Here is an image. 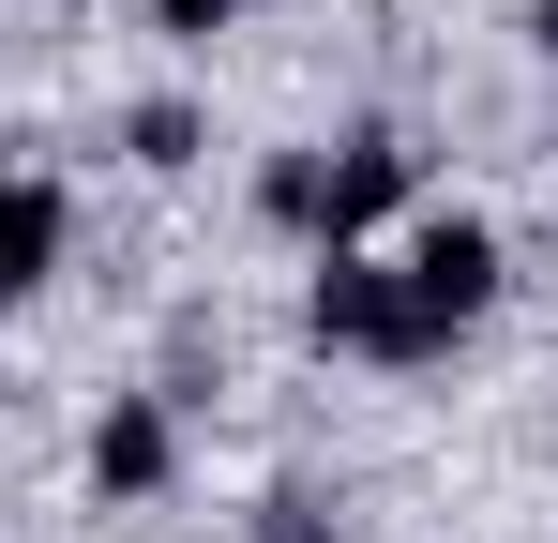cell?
Wrapping results in <instances>:
<instances>
[{"label":"cell","mask_w":558,"mask_h":543,"mask_svg":"<svg viewBox=\"0 0 558 543\" xmlns=\"http://www.w3.org/2000/svg\"><path fill=\"white\" fill-rule=\"evenodd\" d=\"M302 333H317V348H348V362H438V348H453V333L408 302V272H392V257H363V242H317Z\"/></svg>","instance_id":"cell-1"},{"label":"cell","mask_w":558,"mask_h":543,"mask_svg":"<svg viewBox=\"0 0 558 543\" xmlns=\"http://www.w3.org/2000/svg\"><path fill=\"white\" fill-rule=\"evenodd\" d=\"M392 272H408V302H423L438 333H468V317L498 302V227H483V212H423Z\"/></svg>","instance_id":"cell-2"},{"label":"cell","mask_w":558,"mask_h":543,"mask_svg":"<svg viewBox=\"0 0 558 543\" xmlns=\"http://www.w3.org/2000/svg\"><path fill=\"white\" fill-rule=\"evenodd\" d=\"M167 483H182V408H167V393H106L92 408V498L136 514V498H167Z\"/></svg>","instance_id":"cell-3"},{"label":"cell","mask_w":558,"mask_h":543,"mask_svg":"<svg viewBox=\"0 0 558 543\" xmlns=\"http://www.w3.org/2000/svg\"><path fill=\"white\" fill-rule=\"evenodd\" d=\"M408 196H423V152H408V136H348V152H317V242H377Z\"/></svg>","instance_id":"cell-4"},{"label":"cell","mask_w":558,"mask_h":543,"mask_svg":"<svg viewBox=\"0 0 558 543\" xmlns=\"http://www.w3.org/2000/svg\"><path fill=\"white\" fill-rule=\"evenodd\" d=\"M61 242H76V196H61V181H0V302H15V287H46Z\"/></svg>","instance_id":"cell-5"},{"label":"cell","mask_w":558,"mask_h":543,"mask_svg":"<svg viewBox=\"0 0 558 543\" xmlns=\"http://www.w3.org/2000/svg\"><path fill=\"white\" fill-rule=\"evenodd\" d=\"M196 136H211V121H196L182 90H151V106L121 121V152H136V167H151V181H182V167H196Z\"/></svg>","instance_id":"cell-6"},{"label":"cell","mask_w":558,"mask_h":543,"mask_svg":"<svg viewBox=\"0 0 558 543\" xmlns=\"http://www.w3.org/2000/svg\"><path fill=\"white\" fill-rule=\"evenodd\" d=\"M257 212H272V227H302V242H317V152H272V167H257Z\"/></svg>","instance_id":"cell-7"},{"label":"cell","mask_w":558,"mask_h":543,"mask_svg":"<svg viewBox=\"0 0 558 543\" xmlns=\"http://www.w3.org/2000/svg\"><path fill=\"white\" fill-rule=\"evenodd\" d=\"M257 543H332V498H317V483H272V498H257Z\"/></svg>","instance_id":"cell-8"},{"label":"cell","mask_w":558,"mask_h":543,"mask_svg":"<svg viewBox=\"0 0 558 543\" xmlns=\"http://www.w3.org/2000/svg\"><path fill=\"white\" fill-rule=\"evenodd\" d=\"M227 15H242V0H151V31H167V46H211Z\"/></svg>","instance_id":"cell-9"},{"label":"cell","mask_w":558,"mask_h":543,"mask_svg":"<svg viewBox=\"0 0 558 543\" xmlns=\"http://www.w3.org/2000/svg\"><path fill=\"white\" fill-rule=\"evenodd\" d=\"M529 46H544V61H558V0H529Z\"/></svg>","instance_id":"cell-10"},{"label":"cell","mask_w":558,"mask_h":543,"mask_svg":"<svg viewBox=\"0 0 558 543\" xmlns=\"http://www.w3.org/2000/svg\"><path fill=\"white\" fill-rule=\"evenodd\" d=\"M0 181H15V152H0Z\"/></svg>","instance_id":"cell-11"}]
</instances>
